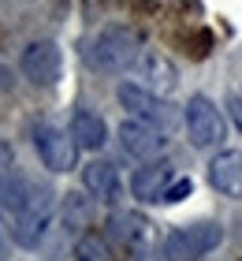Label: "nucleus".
<instances>
[{"mask_svg":"<svg viewBox=\"0 0 242 261\" xmlns=\"http://www.w3.org/2000/svg\"><path fill=\"white\" fill-rule=\"evenodd\" d=\"M142 38L127 27H104L86 49V64L93 71H104V75H119V71H130L142 60Z\"/></svg>","mask_w":242,"mask_h":261,"instance_id":"obj_1","label":"nucleus"},{"mask_svg":"<svg viewBox=\"0 0 242 261\" xmlns=\"http://www.w3.org/2000/svg\"><path fill=\"white\" fill-rule=\"evenodd\" d=\"M48 220H52V191H48V187L30 183L26 201L15 209V243L34 250V246L45 239Z\"/></svg>","mask_w":242,"mask_h":261,"instance_id":"obj_2","label":"nucleus"},{"mask_svg":"<svg viewBox=\"0 0 242 261\" xmlns=\"http://www.w3.org/2000/svg\"><path fill=\"white\" fill-rule=\"evenodd\" d=\"M119 105L135 112V120L153 123L156 130H164V135L179 127V109L175 105L156 97V93L145 90V86H135V82H123V86H119Z\"/></svg>","mask_w":242,"mask_h":261,"instance_id":"obj_3","label":"nucleus"},{"mask_svg":"<svg viewBox=\"0 0 242 261\" xmlns=\"http://www.w3.org/2000/svg\"><path fill=\"white\" fill-rule=\"evenodd\" d=\"M183 123L190 130L194 149H212V146H220V142L227 138V123H224L220 109H216L209 97H201V93L190 97L186 112H183Z\"/></svg>","mask_w":242,"mask_h":261,"instance_id":"obj_4","label":"nucleus"},{"mask_svg":"<svg viewBox=\"0 0 242 261\" xmlns=\"http://www.w3.org/2000/svg\"><path fill=\"white\" fill-rule=\"evenodd\" d=\"M34 149H38V157L48 172H71L75 168V157H78V142L52 123L34 127Z\"/></svg>","mask_w":242,"mask_h":261,"instance_id":"obj_5","label":"nucleus"},{"mask_svg":"<svg viewBox=\"0 0 242 261\" xmlns=\"http://www.w3.org/2000/svg\"><path fill=\"white\" fill-rule=\"evenodd\" d=\"M220 239H224L220 224L201 220V224H190V228H179L175 235H168V254L175 261H194V257H205L209 250H216Z\"/></svg>","mask_w":242,"mask_h":261,"instance_id":"obj_6","label":"nucleus"},{"mask_svg":"<svg viewBox=\"0 0 242 261\" xmlns=\"http://www.w3.org/2000/svg\"><path fill=\"white\" fill-rule=\"evenodd\" d=\"M22 75H26L34 86H56L60 82V71H64V56H60V45L56 41H30L22 49Z\"/></svg>","mask_w":242,"mask_h":261,"instance_id":"obj_7","label":"nucleus"},{"mask_svg":"<svg viewBox=\"0 0 242 261\" xmlns=\"http://www.w3.org/2000/svg\"><path fill=\"white\" fill-rule=\"evenodd\" d=\"M119 146H123V153L135 157V161H153V157H160L168 149V138H164V130H156L153 123L127 120L119 127Z\"/></svg>","mask_w":242,"mask_h":261,"instance_id":"obj_8","label":"nucleus"},{"mask_svg":"<svg viewBox=\"0 0 242 261\" xmlns=\"http://www.w3.org/2000/svg\"><path fill=\"white\" fill-rule=\"evenodd\" d=\"M209 183L224 198H242V149H224L209 164Z\"/></svg>","mask_w":242,"mask_h":261,"instance_id":"obj_9","label":"nucleus"},{"mask_svg":"<svg viewBox=\"0 0 242 261\" xmlns=\"http://www.w3.org/2000/svg\"><path fill=\"white\" fill-rule=\"evenodd\" d=\"M179 179L172 164H145V168L135 172V179H130V194L138 201H164L168 187Z\"/></svg>","mask_w":242,"mask_h":261,"instance_id":"obj_10","label":"nucleus"},{"mask_svg":"<svg viewBox=\"0 0 242 261\" xmlns=\"http://www.w3.org/2000/svg\"><path fill=\"white\" fill-rule=\"evenodd\" d=\"M82 183L97 201H116L119 198V172L112 161H90L82 168Z\"/></svg>","mask_w":242,"mask_h":261,"instance_id":"obj_11","label":"nucleus"},{"mask_svg":"<svg viewBox=\"0 0 242 261\" xmlns=\"http://www.w3.org/2000/svg\"><path fill=\"white\" fill-rule=\"evenodd\" d=\"M71 138L78 142V149H101L108 142V123L90 109H78L71 116Z\"/></svg>","mask_w":242,"mask_h":261,"instance_id":"obj_12","label":"nucleus"},{"mask_svg":"<svg viewBox=\"0 0 242 261\" xmlns=\"http://www.w3.org/2000/svg\"><path fill=\"white\" fill-rule=\"evenodd\" d=\"M108 231H112V239H119L123 246H130V250H142V246L149 243V220L138 217V213H116V217L108 220Z\"/></svg>","mask_w":242,"mask_h":261,"instance_id":"obj_13","label":"nucleus"},{"mask_svg":"<svg viewBox=\"0 0 242 261\" xmlns=\"http://www.w3.org/2000/svg\"><path fill=\"white\" fill-rule=\"evenodd\" d=\"M142 71V79H145V90H153V93H160V90H175V67L164 60V56H156V53H142V60L135 64Z\"/></svg>","mask_w":242,"mask_h":261,"instance_id":"obj_14","label":"nucleus"},{"mask_svg":"<svg viewBox=\"0 0 242 261\" xmlns=\"http://www.w3.org/2000/svg\"><path fill=\"white\" fill-rule=\"evenodd\" d=\"M75 261H119V257H116L112 243H108L104 235L86 231V235L75 243Z\"/></svg>","mask_w":242,"mask_h":261,"instance_id":"obj_15","label":"nucleus"},{"mask_svg":"<svg viewBox=\"0 0 242 261\" xmlns=\"http://www.w3.org/2000/svg\"><path fill=\"white\" fill-rule=\"evenodd\" d=\"M64 217H67L71 228H86V224H90V205H86V198H82V194H67Z\"/></svg>","mask_w":242,"mask_h":261,"instance_id":"obj_16","label":"nucleus"},{"mask_svg":"<svg viewBox=\"0 0 242 261\" xmlns=\"http://www.w3.org/2000/svg\"><path fill=\"white\" fill-rule=\"evenodd\" d=\"M194 191V183L190 179H175L172 187H168V194H164V201H168V205H175V201H183L186 194Z\"/></svg>","mask_w":242,"mask_h":261,"instance_id":"obj_17","label":"nucleus"},{"mask_svg":"<svg viewBox=\"0 0 242 261\" xmlns=\"http://www.w3.org/2000/svg\"><path fill=\"white\" fill-rule=\"evenodd\" d=\"M227 112H231V120H235V127L242 130V97H231V101H227Z\"/></svg>","mask_w":242,"mask_h":261,"instance_id":"obj_18","label":"nucleus"},{"mask_svg":"<svg viewBox=\"0 0 242 261\" xmlns=\"http://www.w3.org/2000/svg\"><path fill=\"white\" fill-rule=\"evenodd\" d=\"M11 157H15V153H11V146H8L4 138H0V172H8V168H11Z\"/></svg>","mask_w":242,"mask_h":261,"instance_id":"obj_19","label":"nucleus"},{"mask_svg":"<svg viewBox=\"0 0 242 261\" xmlns=\"http://www.w3.org/2000/svg\"><path fill=\"white\" fill-rule=\"evenodd\" d=\"M0 261H8V228H4V220H0Z\"/></svg>","mask_w":242,"mask_h":261,"instance_id":"obj_20","label":"nucleus"},{"mask_svg":"<svg viewBox=\"0 0 242 261\" xmlns=\"http://www.w3.org/2000/svg\"><path fill=\"white\" fill-rule=\"evenodd\" d=\"M130 261H164V257H156V254H149V250H138Z\"/></svg>","mask_w":242,"mask_h":261,"instance_id":"obj_21","label":"nucleus"},{"mask_svg":"<svg viewBox=\"0 0 242 261\" xmlns=\"http://www.w3.org/2000/svg\"><path fill=\"white\" fill-rule=\"evenodd\" d=\"M4 90H11V75H8L4 67H0V93H4Z\"/></svg>","mask_w":242,"mask_h":261,"instance_id":"obj_22","label":"nucleus"}]
</instances>
